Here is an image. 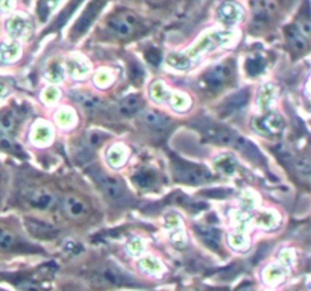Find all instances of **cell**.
I'll list each match as a JSON object with an SVG mask.
<instances>
[{"instance_id": "35", "label": "cell", "mask_w": 311, "mask_h": 291, "mask_svg": "<svg viewBox=\"0 0 311 291\" xmlns=\"http://www.w3.org/2000/svg\"><path fill=\"white\" fill-rule=\"evenodd\" d=\"M138 266H140V269L143 270V272H146V273H149V275H158V273H161L163 272V264L157 259V258H153V256H143L141 259H140V262H138Z\"/></svg>"}, {"instance_id": "25", "label": "cell", "mask_w": 311, "mask_h": 291, "mask_svg": "<svg viewBox=\"0 0 311 291\" xmlns=\"http://www.w3.org/2000/svg\"><path fill=\"white\" fill-rule=\"evenodd\" d=\"M197 231V235H199V238L206 244V246H210L211 249H214V250H217L219 249V246H220V232H219V229H216V228H210V226H199V228H196Z\"/></svg>"}, {"instance_id": "16", "label": "cell", "mask_w": 311, "mask_h": 291, "mask_svg": "<svg viewBox=\"0 0 311 291\" xmlns=\"http://www.w3.org/2000/svg\"><path fill=\"white\" fill-rule=\"evenodd\" d=\"M6 29L12 38H26L31 32V21L28 17L17 14L8 21Z\"/></svg>"}, {"instance_id": "54", "label": "cell", "mask_w": 311, "mask_h": 291, "mask_svg": "<svg viewBox=\"0 0 311 291\" xmlns=\"http://www.w3.org/2000/svg\"><path fill=\"white\" fill-rule=\"evenodd\" d=\"M67 291H77V290H67Z\"/></svg>"}, {"instance_id": "19", "label": "cell", "mask_w": 311, "mask_h": 291, "mask_svg": "<svg viewBox=\"0 0 311 291\" xmlns=\"http://www.w3.org/2000/svg\"><path fill=\"white\" fill-rule=\"evenodd\" d=\"M67 71L74 79H84L90 74L91 67L85 59L79 57H70L67 59Z\"/></svg>"}, {"instance_id": "17", "label": "cell", "mask_w": 311, "mask_h": 291, "mask_svg": "<svg viewBox=\"0 0 311 291\" xmlns=\"http://www.w3.org/2000/svg\"><path fill=\"white\" fill-rule=\"evenodd\" d=\"M242 8L234 3V2H225L220 5L219 8V12H217V17L222 23L225 24H234L237 23L240 18H242Z\"/></svg>"}, {"instance_id": "43", "label": "cell", "mask_w": 311, "mask_h": 291, "mask_svg": "<svg viewBox=\"0 0 311 291\" xmlns=\"http://www.w3.org/2000/svg\"><path fill=\"white\" fill-rule=\"evenodd\" d=\"M58 2L60 0H40V3H38V15H40L41 21H44L49 17V14L58 5Z\"/></svg>"}, {"instance_id": "2", "label": "cell", "mask_w": 311, "mask_h": 291, "mask_svg": "<svg viewBox=\"0 0 311 291\" xmlns=\"http://www.w3.org/2000/svg\"><path fill=\"white\" fill-rule=\"evenodd\" d=\"M94 177H96L99 188L102 190V193L105 194V197L108 200H111L113 203H117V205H123L129 202V193L119 177L103 173V172H99L97 175H94Z\"/></svg>"}, {"instance_id": "11", "label": "cell", "mask_w": 311, "mask_h": 291, "mask_svg": "<svg viewBox=\"0 0 311 291\" xmlns=\"http://www.w3.org/2000/svg\"><path fill=\"white\" fill-rule=\"evenodd\" d=\"M232 34L231 32H214L211 35H206L203 37L191 50V55L193 57H199L200 54H205L208 50H213L214 47L220 46V44H225L231 40Z\"/></svg>"}, {"instance_id": "52", "label": "cell", "mask_w": 311, "mask_h": 291, "mask_svg": "<svg viewBox=\"0 0 311 291\" xmlns=\"http://www.w3.org/2000/svg\"><path fill=\"white\" fill-rule=\"evenodd\" d=\"M147 2H149L150 5H155V6H158V5H163V3H164L166 0H147Z\"/></svg>"}, {"instance_id": "36", "label": "cell", "mask_w": 311, "mask_h": 291, "mask_svg": "<svg viewBox=\"0 0 311 291\" xmlns=\"http://www.w3.org/2000/svg\"><path fill=\"white\" fill-rule=\"evenodd\" d=\"M167 102L170 103V107H172L175 111H179V113H184V111H187V110L191 107L190 97L186 96V94H181V93H178V94H176V93H170Z\"/></svg>"}, {"instance_id": "48", "label": "cell", "mask_w": 311, "mask_h": 291, "mask_svg": "<svg viewBox=\"0 0 311 291\" xmlns=\"http://www.w3.org/2000/svg\"><path fill=\"white\" fill-rule=\"evenodd\" d=\"M279 259H281L284 267H290L293 264V261H295V255H293V252L290 249H282L279 252Z\"/></svg>"}, {"instance_id": "4", "label": "cell", "mask_w": 311, "mask_h": 291, "mask_svg": "<svg viewBox=\"0 0 311 291\" xmlns=\"http://www.w3.org/2000/svg\"><path fill=\"white\" fill-rule=\"evenodd\" d=\"M96 281L107 284V285H114V287H135L138 285V281L127 275L123 269H120L116 264H107L99 267L96 272Z\"/></svg>"}, {"instance_id": "26", "label": "cell", "mask_w": 311, "mask_h": 291, "mask_svg": "<svg viewBox=\"0 0 311 291\" xmlns=\"http://www.w3.org/2000/svg\"><path fill=\"white\" fill-rule=\"evenodd\" d=\"M287 275H289V272H287V267H284V266H269L263 272L264 281L270 285L282 282Z\"/></svg>"}, {"instance_id": "32", "label": "cell", "mask_w": 311, "mask_h": 291, "mask_svg": "<svg viewBox=\"0 0 311 291\" xmlns=\"http://www.w3.org/2000/svg\"><path fill=\"white\" fill-rule=\"evenodd\" d=\"M228 243L232 249L245 252L249 249V238L248 232H242V231H232L228 235Z\"/></svg>"}, {"instance_id": "30", "label": "cell", "mask_w": 311, "mask_h": 291, "mask_svg": "<svg viewBox=\"0 0 311 291\" xmlns=\"http://www.w3.org/2000/svg\"><path fill=\"white\" fill-rule=\"evenodd\" d=\"M20 46L15 43H3L0 46V62L2 64H8V62H14L20 58Z\"/></svg>"}, {"instance_id": "33", "label": "cell", "mask_w": 311, "mask_h": 291, "mask_svg": "<svg viewBox=\"0 0 311 291\" xmlns=\"http://www.w3.org/2000/svg\"><path fill=\"white\" fill-rule=\"evenodd\" d=\"M20 246H21V243L18 241V238L14 233L0 228V250L11 252V250L20 249Z\"/></svg>"}, {"instance_id": "20", "label": "cell", "mask_w": 311, "mask_h": 291, "mask_svg": "<svg viewBox=\"0 0 311 291\" xmlns=\"http://www.w3.org/2000/svg\"><path fill=\"white\" fill-rule=\"evenodd\" d=\"M275 97H276V87L273 84H264L258 91V99H256L258 108L263 113L270 111V107L275 102Z\"/></svg>"}, {"instance_id": "10", "label": "cell", "mask_w": 311, "mask_h": 291, "mask_svg": "<svg viewBox=\"0 0 311 291\" xmlns=\"http://www.w3.org/2000/svg\"><path fill=\"white\" fill-rule=\"evenodd\" d=\"M164 226L170 232V240L175 246L183 247L187 243V235L184 231V225L181 217L176 213H169L164 217Z\"/></svg>"}, {"instance_id": "41", "label": "cell", "mask_w": 311, "mask_h": 291, "mask_svg": "<svg viewBox=\"0 0 311 291\" xmlns=\"http://www.w3.org/2000/svg\"><path fill=\"white\" fill-rule=\"evenodd\" d=\"M114 82V76L108 70H100L94 74V84L99 88H108Z\"/></svg>"}, {"instance_id": "6", "label": "cell", "mask_w": 311, "mask_h": 291, "mask_svg": "<svg viewBox=\"0 0 311 291\" xmlns=\"http://www.w3.org/2000/svg\"><path fill=\"white\" fill-rule=\"evenodd\" d=\"M24 202L28 206L38 211H50L57 206L58 199L54 193L43 188H34L24 193Z\"/></svg>"}, {"instance_id": "53", "label": "cell", "mask_w": 311, "mask_h": 291, "mask_svg": "<svg viewBox=\"0 0 311 291\" xmlns=\"http://www.w3.org/2000/svg\"><path fill=\"white\" fill-rule=\"evenodd\" d=\"M240 291H252V288H243V290H240Z\"/></svg>"}, {"instance_id": "27", "label": "cell", "mask_w": 311, "mask_h": 291, "mask_svg": "<svg viewBox=\"0 0 311 291\" xmlns=\"http://www.w3.org/2000/svg\"><path fill=\"white\" fill-rule=\"evenodd\" d=\"M74 96H76L74 97L76 102L87 113H94V111H97L102 107V100L97 96H94V94H90V93H76Z\"/></svg>"}, {"instance_id": "3", "label": "cell", "mask_w": 311, "mask_h": 291, "mask_svg": "<svg viewBox=\"0 0 311 291\" xmlns=\"http://www.w3.org/2000/svg\"><path fill=\"white\" fill-rule=\"evenodd\" d=\"M173 175L179 182L190 183V185L205 183L213 179V175L205 167L193 163H183V161L173 163Z\"/></svg>"}, {"instance_id": "38", "label": "cell", "mask_w": 311, "mask_h": 291, "mask_svg": "<svg viewBox=\"0 0 311 291\" xmlns=\"http://www.w3.org/2000/svg\"><path fill=\"white\" fill-rule=\"evenodd\" d=\"M231 222H232L234 231L246 232L249 223H250V219H249L248 213H245V211H232L231 213Z\"/></svg>"}, {"instance_id": "7", "label": "cell", "mask_w": 311, "mask_h": 291, "mask_svg": "<svg viewBox=\"0 0 311 291\" xmlns=\"http://www.w3.org/2000/svg\"><path fill=\"white\" fill-rule=\"evenodd\" d=\"M108 26L116 35L126 38V37H131L135 32V29L138 28V20L131 11H123V12L114 14L108 20Z\"/></svg>"}, {"instance_id": "21", "label": "cell", "mask_w": 311, "mask_h": 291, "mask_svg": "<svg viewBox=\"0 0 311 291\" xmlns=\"http://www.w3.org/2000/svg\"><path fill=\"white\" fill-rule=\"evenodd\" d=\"M143 107V99L140 94H127L119 103V113L122 116L131 117L137 114Z\"/></svg>"}, {"instance_id": "50", "label": "cell", "mask_w": 311, "mask_h": 291, "mask_svg": "<svg viewBox=\"0 0 311 291\" xmlns=\"http://www.w3.org/2000/svg\"><path fill=\"white\" fill-rule=\"evenodd\" d=\"M8 93H9V87H8V84L3 82V81H0V99H2L3 96H6Z\"/></svg>"}, {"instance_id": "22", "label": "cell", "mask_w": 311, "mask_h": 291, "mask_svg": "<svg viewBox=\"0 0 311 291\" xmlns=\"http://www.w3.org/2000/svg\"><path fill=\"white\" fill-rule=\"evenodd\" d=\"M132 182L140 190H150L157 185V173L150 169H138L132 175Z\"/></svg>"}, {"instance_id": "5", "label": "cell", "mask_w": 311, "mask_h": 291, "mask_svg": "<svg viewBox=\"0 0 311 291\" xmlns=\"http://www.w3.org/2000/svg\"><path fill=\"white\" fill-rule=\"evenodd\" d=\"M252 126L256 132H260L261 135H278L284 130V118L279 116L275 111H267L263 113L261 117L253 118Z\"/></svg>"}, {"instance_id": "24", "label": "cell", "mask_w": 311, "mask_h": 291, "mask_svg": "<svg viewBox=\"0 0 311 291\" xmlns=\"http://www.w3.org/2000/svg\"><path fill=\"white\" fill-rule=\"evenodd\" d=\"M214 169L222 175L234 176L239 170V163L231 155H220L214 160Z\"/></svg>"}, {"instance_id": "14", "label": "cell", "mask_w": 311, "mask_h": 291, "mask_svg": "<svg viewBox=\"0 0 311 291\" xmlns=\"http://www.w3.org/2000/svg\"><path fill=\"white\" fill-rule=\"evenodd\" d=\"M52 140H54L52 126L43 120H38L31 129V143L38 147H43V146H49Z\"/></svg>"}, {"instance_id": "40", "label": "cell", "mask_w": 311, "mask_h": 291, "mask_svg": "<svg viewBox=\"0 0 311 291\" xmlns=\"http://www.w3.org/2000/svg\"><path fill=\"white\" fill-rule=\"evenodd\" d=\"M167 64L173 68H178V70H187L191 65V58L183 55V54H170L167 57Z\"/></svg>"}, {"instance_id": "28", "label": "cell", "mask_w": 311, "mask_h": 291, "mask_svg": "<svg viewBox=\"0 0 311 291\" xmlns=\"http://www.w3.org/2000/svg\"><path fill=\"white\" fill-rule=\"evenodd\" d=\"M255 223L261 229H275L279 225V217L275 211H263L255 217Z\"/></svg>"}, {"instance_id": "23", "label": "cell", "mask_w": 311, "mask_h": 291, "mask_svg": "<svg viewBox=\"0 0 311 291\" xmlns=\"http://www.w3.org/2000/svg\"><path fill=\"white\" fill-rule=\"evenodd\" d=\"M249 100V91L248 90H240L237 93H234L232 96H229L225 102H223V111L226 114L236 113L239 110H242Z\"/></svg>"}, {"instance_id": "13", "label": "cell", "mask_w": 311, "mask_h": 291, "mask_svg": "<svg viewBox=\"0 0 311 291\" xmlns=\"http://www.w3.org/2000/svg\"><path fill=\"white\" fill-rule=\"evenodd\" d=\"M62 211L67 217L73 219V220H79L84 219L88 214V206L87 203L76 197V196H65L61 203Z\"/></svg>"}, {"instance_id": "8", "label": "cell", "mask_w": 311, "mask_h": 291, "mask_svg": "<svg viewBox=\"0 0 311 291\" xmlns=\"http://www.w3.org/2000/svg\"><path fill=\"white\" fill-rule=\"evenodd\" d=\"M24 226H26L28 232L38 240H55L60 236V229L46 220H40L35 217H32V219L26 217Z\"/></svg>"}, {"instance_id": "9", "label": "cell", "mask_w": 311, "mask_h": 291, "mask_svg": "<svg viewBox=\"0 0 311 291\" xmlns=\"http://www.w3.org/2000/svg\"><path fill=\"white\" fill-rule=\"evenodd\" d=\"M231 74H232V73H231L229 65H226V64H217V65H214L213 68H210V70L203 74L202 84H203L205 88L214 91V90L222 88V87L229 81Z\"/></svg>"}, {"instance_id": "45", "label": "cell", "mask_w": 311, "mask_h": 291, "mask_svg": "<svg viewBox=\"0 0 311 291\" xmlns=\"http://www.w3.org/2000/svg\"><path fill=\"white\" fill-rule=\"evenodd\" d=\"M15 124H17V118H15V116L12 113H6L0 118V127L5 132H11L15 127Z\"/></svg>"}, {"instance_id": "49", "label": "cell", "mask_w": 311, "mask_h": 291, "mask_svg": "<svg viewBox=\"0 0 311 291\" xmlns=\"http://www.w3.org/2000/svg\"><path fill=\"white\" fill-rule=\"evenodd\" d=\"M65 250L70 253H76L82 250V246L77 241H65Z\"/></svg>"}, {"instance_id": "1", "label": "cell", "mask_w": 311, "mask_h": 291, "mask_svg": "<svg viewBox=\"0 0 311 291\" xmlns=\"http://www.w3.org/2000/svg\"><path fill=\"white\" fill-rule=\"evenodd\" d=\"M196 127L213 143L220 144V146H231V147H237L242 135H239L237 132L231 130L229 127L210 121V120H200L196 123Z\"/></svg>"}, {"instance_id": "12", "label": "cell", "mask_w": 311, "mask_h": 291, "mask_svg": "<svg viewBox=\"0 0 311 291\" xmlns=\"http://www.w3.org/2000/svg\"><path fill=\"white\" fill-rule=\"evenodd\" d=\"M141 121L144 123V126H147L153 132H166L172 126V120L169 117L160 111H153V110L144 111L141 114Z\"/></svg>"}, {"instance_id": "42", "label": "cell", "mask_w": 311, "mask_h": 291, "mask_svg": "<svg viewBox=\"0 0 311 291\" xmlns=\"http://www.w3.org/2000/svg\"><path fill=\"white\" fill-rule=\"evenodd\" d=\"M60 96H61V91H60V88H58L57 85H49V87H46V88L43 90V93H41V99H43V102H46L47 105H52V103L58 102V100H60Z\"/></svg>"}, {"instance_id": "29", "label": "cell", "mask_w": 311, "mask_h": 291, "mask_svg": "<svg viewBox=\"0 0 311 291\" xmlns=\"http://www.w3.org/2000/svg\"><path fill=\"white\" fill-rule=\"evenodd\" d=\"M149 94H150L153 102L164 103V102L169 100L170 91H169V88L166 87V84L163 81H155V82H152V85L149 88Z\"/></svg>"}, {"instance_id": "46", "label": "cell", "mask_w": 311, "mask_h": 291, "mask_svg": "<svg viewBox=\"0 0 311 291\" xmlns=\"http://www.w3.org/2000/svg\"><path fill=\"white\" fill-rule=\"evenodd\" d=\"M263 68H264L263 59H249L246 62V70H248L249 74H252V76L260 74L263 71Z\"/></svg>"}, {"instance_id": "51", "label": "cell", "mask_w": 311, "mask_h": 291, "mask_svg": "<svg viewBox=\"0 0 311 291\" xmlns=\"http://www.w3.org/2000/svg\"><path fill=\"white\" fill-rule=\"evenodd\" d=\"M0 9L9 11L11 9V0H0Z\"/></svg>"}, {"instance_id": "37", "label": "cell", "mask_w": 311, "mask_h": 291, "mask_svg": "<svg viewBox=\"0 0 311 291\" xmlns=\"http://www.w3.org/2000/svg\"><path fill=\"white\" fill-rule=\"evenodd\" d=\"M295 170L298 176L307 183L310 180V175H311V164L310 160L307 156H298L295 160Z\"/></svg>"}, {"instance_id": "15", "label": "cell", "mask_w": 311, "mask_h": 291, "mask_svg": "<svg viewBox=\"0 0 311 291\" xmlns=\"http://www.w3.org/2000/svg\"><path fill=\"white\" fill-rule=\"evenodd\" d=\"M105 2H107V0H94V2L85 9V12L82 14V17L79 18L77 24H76L74 29H73V37H74V38H76V35H81V34H84V32L87 31V28L93 23L94 17H96L97 12L102 9V6H103Z\"/></svg>"}, {"instance_id": "34", "label": "cell", "mask_w": 311, "mask_h": 291, "mask_svg": "<svg viewBox=\"0 0 311 291\" xmlns=\"http://www.w3.org/2000/svg\"><path fill=\"white\" fill-rule=\"evenodd\" d=\"M289 41H290L292 49H293L295 52H299V54L305 52L307 47H308V40L304 38V37L301 35V32H299L296 28L290 29V32H289Z\"/></svg>"}, {"instance_id": "47", "label": "cell", "mask_w": 311, "mask_h": 291, "mask_svg": "<svg viewBox=\"0 0 311 291\" xmlns=\"http://www.w3.org/2000/svg\"><path fill=\"white\" fill-rule=\"evenodd\" d=\"M127 250H129L131 255L138 256V255L144 250V243H143V240H140V238L131 240V241L127 243Z\"/></svg>"}, {"instance_id": "44", "label": "cell", "mask_w": 311, "mask_h": 291, "mask_svg": "<svg viewBox=\"0 0 311 291\" xmlns=\"http://www.w3.org/2000/svg\"><path fill=\"white\" fill-rule=\"evenodd\" d=\"M240 203H242V206H243V211L248 213V211L255 209V206H256V203H258V199H256V196H255L253 193L245 191L243 196H242V199H240Z\"/></svg>"}, {"instance_id": "39", "label": "cell", "mask_w": 311, "mask_h": 291, "mask_svg": "<svg viewBox=\"0 0 311 291\" xmlns=\"http://www.w3.org/2000/svg\"><path fill=\"white\" fill-rule=\"evenodd\" d=\"M44 76H46V79H47L49 82H52V84H61L62 81H64V68H62V65L60 62L55 61V62H52V64L47 67Z\"/></svg>"}, {"instance_id": "18", "label": "cell", "mask_w": 311, "mask_h": 291, "mask_svg": "<svg viewBox=\"0 0 311 291\" xmlns=\"http://www.w3.org/2000/svg\"><path fill=\"white\" fill-rule=\"evenodd\" d=\"M129 150L124 144H114L107 150V163L111 169H120L126 163Z\"/></svg>"}, {"instance_id": "31", "label": "cell", "mask_w": 311, "mask_h": 291, "mask_svg": "<svg viewBox=\"0 0 311 291\" xmlns=\"http://www.w3.org/2000/svg\"><path fill=\"white\" fill-rule=\"evenodd\" d=\"M55 121L62 129H70L76 124V113L70 108H61L55 114Z\"/></svg>"}]
</instances>
